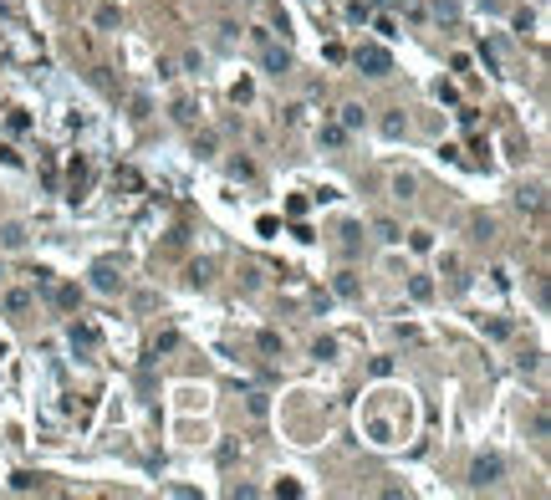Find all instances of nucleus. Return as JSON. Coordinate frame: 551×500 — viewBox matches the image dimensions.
<instances>
[{
    "mask_svg": "<svg viewBox=\"0 0 551 500\" xmlns=\"http://www.w3.org/2000/svg\"><path fill=\"white\" fill-rule=\"evenodd\" d=\"M352 61H358V72H367V77H388L393 72V57H388V46H358L352 51Z\"/></svg>",
    "mask_w": 551,
    "mask_h": 500,
    "instance_id": "f257e3e1",
    "label": "nucleus"
},
{
    "mask_svg": "<svg viewBox=\"0 0 551 500\" xmlns=\"http://www.w3.org/2000/svg\"><path fill=\"white\" fill-rule=\"evenodd\" d=\"M501 475H505V459H501V454H480L475 465H470V485H475V490L501 485Z\"/></svg>",
    "mask_w": 551,
    "mask_h": 500,
    "instance_id": "f03ea898",
    "label": "nucleus"
},
{
    "mask_svg": "<svg viewBox=\"0 0 551 500\" xmlns=\"http://www.w3.org/2000/svg\"><path fill=\"white\" fill-rule=\"evenodd\" d=\"M46 301H51V307H57V311H77V307H82V286H57V281H51L46 286Z\"/></svg>",
    "mask_w": 551,
    "mask_h": 500,
    "instance_id": "7ed1b4c3",
    "label": "nucleus"
},
{
    "mask_svg": "<svg viewBox=\"0 0 551 500\" xmlns=\"http://www.w3.org/2000/svg\"><path fill=\"white\" fill-rule=\"evenodd\" d=\"M260 61H266V72H271V77H286V72H291V51H286V46L260 41Z\"/></svg>",
    "mask_w": 551,
    "mask_h": 500,
    "instance_id": "20e7f679",
    "label": "nucleus"
},
{
    "mask_svg": "<svg viewBox=\"0 0 551 500\" xmlns=\"http://www.w3.org/2000/svg\"><path fill=\"white\" fill-rule=\"evenodd\" d=\"M67 337H72V347H82V352H92V347L102 342V332H97L92 322H72V327H67Z\"/></svg>",
    "mask_w": 551,
    "mask_h": 500,
    "instance_id": "39448f33",
    "label": "nucleus"
},
{
    "mask_svg": "<svg viewBox=\"0 0 551 500\" xmlns=\"http://www.w3.org/2000/svg\"><path fill=\"white\" fill-rule=\"evenodd\" d=\"M113 184H117V189H128V194H138V189H143V174H138L133 164H117V174H113Z\"/></svg>",
    "mask_w": 551,
    "mask_h": 500,
    "instance_id": "423d86ee",
    "label": "nucleus"
},
{
    "mask_svg": "<svg viewBox=\"0 0 551 500\" xmlns=\"http://www.w3.org/2000/svg\"><path fill=\"white\" fill-rule=\"evenodd\" d=\"M317 138H322V148H342V143H347V128H342V123H322Z\"/></svg>",
    "mask_w": 551,
    "mask_h": 500,
    "instance_id": "0eeeda50",
    "label": "nucleus"
},
{
    "mask_svg": "<svg viewBox=\"0 0 551 500\" xmlns=\"http://www.w3.org/2000/svg\"><path fill=\"white\" fill-rule=\"evenodd\" d=\"M0 245H6V250H21V245H26V225H16V220H10V225L0 230Z\"/></svg>",
    "mask_w": 551,
    "mask_h": 500,
    "instance_id": "6e6552de",
    "label": "nucleus"
},
{
    "mask_svg": "<svg viewBox=\"0 0 551 500\" xmlns=\"http://www.w3.org/2000/svg\"><path fill=\"white\" fill-rule=\"evenodd\" d=\"M409 296H414V301H434V281H429V276H414V281H409Z\"/></svg>",
    "mask_w": 551,
    "mask_h": 500,
    "instance_id": "1a4fd4ad",
    "label": "nucleus"
},
{
    "mask_svg": "<svg viewBox=\"0 0 551 500\" xmlns=\"http://www.w3.org/2000/svg\"><path fill=\"white\" fill-rule=\"evenodd\" d=\"M362 123H367V113L358 108V102H347V108H342V128H347V133H358Z\"/></svg>",
    "mask_w": 551,
    "mask_h": 500,
    "instance_id": "9d476101",
    "label": "nucleus"
},
{
    "mask_svg": "<svg viewBox=\"0 0 551 500\" xmlns=\"http://www.w3.org/2000/svg\"><path fill=\"white\" fill-rule=\"evenodd\" d=\"M332 291H337V296H358V276H352V271H337Z\"/></svg>",
    "mask_w": 551,
    "mask_h": 500,
    "instance_id": "9b49d317",
    "label": "nucleus"
},
{
    "mask_svg": "<svg viewBox=\"0 0 551 500\" xmlns=\"http://www.w3.org/2000/svg\"><path fill=\"white\" fill-rule=\"evenodd\" d=\"M41 475H31V470H21V475H10V490H36Z\"/></svg>",
    "mask_w": 551,
    "mask_h": 500,
    "instance_id": "f8f14e48",
    "label": "nucleus"
},
{
    "mask_svg": "<svg viewBox=\"0 0 551 500\" xmlns=\"http://www.w3.org/2000/svg\"><path fill=\"white\" fill-rule=\"evenodd\" d=\"M179 347V332H159L153 337V358H159V352H174Z\"/></svg>",
    "mask_w": 551,
    "mask_h": 500,
    "instance_id": "ddd939ff",
    "label": "nucleus"
},
{
    "mask_svg": "<svg viewBox=\"0 0 551 500\" xmlns=\"http://www.w3.org/2000/svg\"><path fill=\"white\" fill-rule=\"evenodd\" d=\"M6 311H31V291H10L6 296Z\"/></svg>",
    "mask_w": 551,
    "mask_h": 500,
    "instance_id": "4468645a",
    "label": "nucleus"
},
{
    "mask_svg": "<svg viewBox=\"0 0 551 500\" xmlns=\"http://www.w3.org/2000/svg\"><path fill=\"white\" fill-rule=\"evenodd\" d=\"M311 358H337V342L332 337H317V342H311Z\"/></svg>",
    "mask_w": 551,
    "mask_h": 500,
    "instance_id": "2eb2a0df",
    "label": "nucleus"
},
{
    "mask_svg": "<svg viewBox=\"0 0 551 500\" xmlns=\"http://www.w3.org/2000/svg\"><path fill=\"white\" fill-rule=\"evenodd\" d=\"M6 123H10V133H26V128H31V113H21V108H10V117H6Z\"/></svg>",
    "mask_w": 551,
    "mask_h": 500,
    "instance_id": "dca6fc26",
    "label": "nucleus"
},
{
    "mask_svg": "<svg viewBox=\"0 0 551 500\" xmlns=\"http://www.w3.org/2000/svg\"><path fill=\"white\" fill-rule=\"evenodd\" d=\"M378 240H388V245H398L403 235H398V225H393V220H378Z\"/></svg>",
    "mask_w": 551,
    "mask_h": 500,
    "instance_id": "f3484780",
    "label": "nucleus"
},
{
    "mask_svg": "<svg viewBox=\"0 0 551 500\" xmlns=\"http://www.w3.org/2000/svg\"><path fill=\"white\" fill-rule=\"evenodd\" d=\"M209 281V260H194L189 266V286H204Z\"/></svg>",
    "mask_w": 551,
    "mask_h": 500,
    "instance_id": "a211bd4d",
    "label": "nucleus"
},
{
    "mask_svg": "<svg viewBox=\"0 0 551 500\" xmlns=\"http://www.w3.org/2000/svg\"><path fill=\"white\" fill-rule=\"evenodd\" d=\"M117 286H123V281H117V276L102 266V271H97V291H117Z\"/></svg>",
    "mask_w": 551,
    "mask_h": 500,
    "instance_id": "6ab92c4d",
    "label": "nucleus"
},
{
    "mask_svg": "<svg viewBox=\"0 0 551 500\" xmlns=\"http://www.w3.org/2000/svg\"><path fill=\"white\" fill-rule=\"evenodd\" d=\"M174 117H179V123H194V102L179 97V102H174Z\"/></svg>",
    "mask_w": 551,
    "mask_h": 500,
    "instance_id": "aec40b11",
    "label": "nucleus"
},
{
    "mask_svg": "<svg viewBox=\"0 0 551 500\" xmlns=\"http://www.w3.org/2000/svg\"><path fill=\"white\" fill-rule=\"evenodd\" d=\"M516 204H521V209H541V194H536V189H521Z\"/></svg>",
    "mask_w": 551,
    "mask_h": 500,
    "instance_id": "412c9836",
    "label": "nucleus"
},
{
    "mask_svg": "<svg viewBox=\"0 0 551 500\" xmlns=\"http://www.w3.org/2000/svg\"><path fill=\"white\" fill-rule=\"evenodd\" d=\"M97 26H102V31H113V26H117V6H102L97 10Z\"/></svg>",
    "mask_w": 551,
    "mask_h": 500,
    "instance_id": "4be33fe9",
    "label": "nucleus"
},
{
    "mask_svg": "<svg viewBox=\"0 0 551 500\" xmlns=\"http://www.w3.org/2000/svg\"><path fill=\"white\" fill-rule=\"evenodd\" d=\"M194 153H200V159H209V153H215V133H204V138H194Z\"/></svg>",
    "mask_w": 551,
    "mask_h": 500,
    "instance_id": "5701e85b",
    "label": "nucleus"
},
{
    "mask_svg": "<svg viewBox=\"0 0 551 500\" xmlns=\"http://www.w3.org/2000/svg\"><path fill=\"white\" fill-rule=\"evenodd\" d=\"M255 342H260V352H281V337H276V332H260Z\"/></svg>",
    "mask_w": 551,
    "mask_h": 500,
    "instance_id": "b1692460",
    "label": "nucleus"
},
{
    "mask_svg": "<svg viewBox=\"0 0 551 500\" xmlns=\"http://www.w3.org/2000/svg\"><path fill=\"white\" fill-rule=\"evenodd\" d=\"M358 240H362V230H358V225H342V245L358 250Z\"/></svg>",
    "mask_w": 551,
    "mask_h": 500,
    "instance_id": "393cba45",
    "label": "nucleus"
},
{
    "mask_svg": "<svg viewBox=\"0 0 551 500\" xmlns=\"http://www.w3.org/2000/svg\"><path fill=\"white\" fill-rule=\"evenodd\" d=\"M373 26H378V36H398V26H393V16H378Z\"/></svg>",
    "mask_w": 551,
    "mask_h": 500,
    "instance_id": "a878e982",
    "label": "nucleus"
},
{
    "mask_svg": "<svg viewBox=\"0 0 551 500\" xmlns=\"http://www.w3.org/2000/svg\"><path fill=\"white\" fill-rule=\"evenodd\" d=\"M409 245H414V250H429V245H434V235H429V230H414Z\"/></svg>",
    "mask_w": 551,
    "mask_h": 500,
    "instance_id": "bb28decb",
    "label": "nucleus"
}]
</instances>
